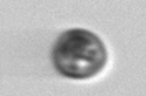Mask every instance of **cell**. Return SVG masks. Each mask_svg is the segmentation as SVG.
I'll use <instances>...</instances> for the list:
<instances>
[{
  "label": "cell",
  "mask_w": 146,
  "mask_h": 96,
  "mask_svg": "<svg viewBox=\"0 0 146 96\" xmlns=\"http://www.w3.org/2000/svg\"><path fill=\"white\" fill-rule=\"evenodd\" d=\"M55 70L68 78L85 79L98 75L106 61L108 52L98 35L85 28H70L56 38L52 48Z\"/></svg>",
  "instance_id": "cell-1"
}]
</instances>
